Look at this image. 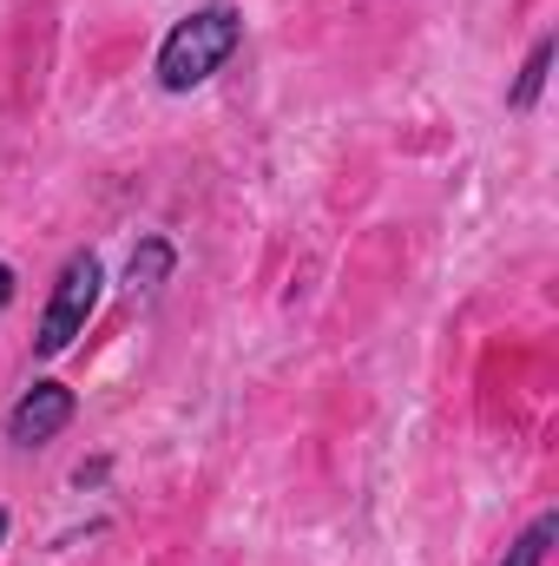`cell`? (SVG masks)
I'll return each mask as SVG.
<instances>
[{"label": "cell", "mask_w": 559, "mask_h": 566, "mask_svg": "<svg viewBox=\"0 0 559 566\" xmlns=\"http://www.w3.org/2000/svg\"><path fill=\"white\" fill-rule=\"evenodd\" d=\"M244 46V13L231 0H211V7H191L184 20H171V33L158 40V93H198L211 73L231 66V53Z\"/></svg>", "instance_id": "1"}, {"label": "cell", "mask_w": 559, "mask_h": 566, "mask_svg": "<svg viewBox=\"0 0 559 566\" xmlns=\"http://www.w3.org/2000/svg\"><path fill=\"white\" fill-rule=\"evenodd\" d=\"M99 290H106L99 258H93V251H73V258L60 264V277H53V296H46V316H40L33 349H40V356H66V349L86 336V323H93V310H99Z\"/></svg>", "instance_id": "2"}, {"label": "cell", "mask_w": 559, "mask_h": 566, "mask_svg": "<svg viewBox=\"0 0 559 566\" xmlns=\"http://www.w3.org/2000/svg\"><path fill=\"white\" fill-rule=\"evenodd\" d=\"M73 416H80V402H73L66 382H33V389L7 409V441H13V448H46Z\"/></svg>", "instance_id": "3"}, {"label": "cell", "mask_w": 559, "mask_h": 566, "mask_svg": "<svg viewBox=\"0 0 559 566\" xmlns=\"http://www.w3.org/2000/svg\"><path fill=\"white\" fill-rule=\"evenodd\" d=\"M553 33H540L534 40V53H527V66H520V80H514V93H507V106L514 113H534L540 106V93H547V73H553Z\"/></svg>", "instance_id": "4"}, {"label": "cell", "mask_w": 559, "mask_h": 566, "mask_svg": "<svg viewBox=\"0 0 559 566\" xmlns=\"http://www.w3.org/2000/svg\"><path fill=\"white\" fill-rule=\"evenodd\" d=\"M171 264H178V251L165 238H145L139 251H133V264H126V283L133 290H158V283L171 277Z\"/></svg>", "instance_id": "5"}, {"label": "cell", "mask_w": 559, "mask_h": 566, "mask_svg": "<svg viewBox=\"0 0 559 566\" xmlns=\"http://www.w3.org/2000/svg\"><path fill=\"white\" fill-rule=\"evenodd\" d=\"M553 541H559V514H540V521H534V527L507 547V560H500V566H547Z\"/></svg>", "instance_id": "6"}, {"label": "cell", "mask_w": 559, "mask_h": 566, "mask_svg": "<svg viewBox=\"0 0 559 566\" xmlns=\"http://www.w3.org/2000/svg\"><path fill=\"white\" fill-rule=\"evenodd\" d=\"M7 303H13V271L0 264V310H7Z\"/></svg>", "instance_id": "7"}, {"label": "cell", "mask_w": 559, "mask_h": 566, "mask_svg": "<svg viewBox=\"0 0 559 566\" xmlns=\"http://www.w3.org/2000/svg\"><path fill=\"white\" fill-rule=\"evenodd\" d=\"M7 534H13V514H7V507H0V547H7Z\"/></svg>", "instance_id": "8"}]
</instances>
